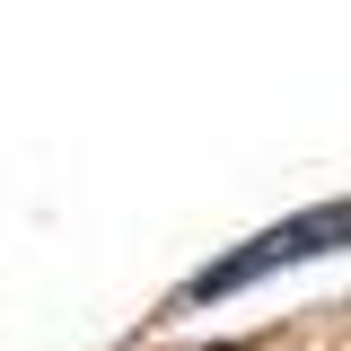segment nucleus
Returning a JSON list of instances; mask_svg holds the SVG:
<instances>
[{
	"label": "nucleus",
	"instance_id": "nucleus-1",
	"mask_svg": "<svg viewBox=\"0 0 351 351\" xmlns=\"http://www.w3.org/2000/svg\"><path fill=\"white\" fill-rule=\"evenodd\" d=\"M316 246H351V202H334V211H307V219H290V228H272V237H255L246 255L211 263V272L193 281V299H228L237 281H255V272H281V263L316 255Z\"/></svg>",
	"mask_w": 351,
	"mask_h": 351
}]
</instances>
